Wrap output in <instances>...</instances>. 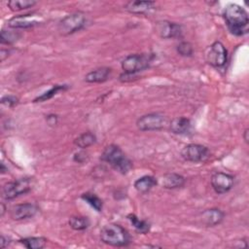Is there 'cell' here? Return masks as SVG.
Listing matches in <instances>:
<instances>
[{
  "mask_svg": "<svg viewBox=\"0 0 249 249\" xmlns=\"http://www.w3.org/2000/svg\"><path fill=\"white\" fill-rule=\"evenodd\" d=\"M47 122L50 125H53V124H56L57 123V116L56 115H49L47 117Z\"/></svg>",
  "mask_w": 249,
  "mask_h": 249,
  "instance_id": "4dcf8cb0",
  "label": "cell"
},
{
  "mask_svg": "<svg viewBox=\"0 0 249 249\" xmlns=\"http://www.w3.org/2000/svg\"><path fill=\"white\" fill-rule=\"evenodd\" d=\"M100 239L105 244L123 247L127 246L130 243V235L128 231L119 224L105 225L100 231Z\"/></svg>",
  "mask_w": 249,
  "mask_h": 249,
  "instance_id": "3957f363",
  "label": "cell"
},
{
  "mask_svg": "<svg viewBox=\"0 0 249 249\" xmlns=\"http://www.w3.org/2000/svg\"><path fill=\"white\" fill-rule=\"evenodd\" d=\"M1 206H2V210H1V216H3V214H4V212H5V206H4V204H3V203L1 204Z\"/></svg>",
  "mask_w": 249,
  "mask_h": 249,
  "instance_id": "836d02e7",
  "label": "cell"
},
{
  "mask_svg": "<svg viewBox=\"0 0 249 249\" xmlns=\"http://www.w3.org/2000/svg\"><path fill=\"white\" fill-rule=\"evenodd\" d=\"M167 124L165 116L160 113H150L141 116L136 121V126L141 131H155L162 129Z\"/></svg>",
  "mask_w": 249,
  "mask_h": 249,
  "instance_id": "8992f818",
  "label": "cell"
},
{
  "mask_svg": "<svg viewBox=\"0 0 249 249\" xmlns=\"http://www.w3.org/2000/svg\"><path fill=\"white\" fill-rule=\"evenodd\" d=\"M69 226L75 231H84L89 228L90 222L85 216H72L68 221Z\"/></svg>",
  "mask_w": 249,
  "mask_h": 249,
  "instance_id": "603a6c76",
  "label": "cell"
},
{
  "mask_svg": "<svg viewBox=\"0 0 249 249\" xmlns=\"http://www.w3.org/2000/svg\"><path fill=\"white\" fill-rule=\"evenodd\" d=\"M19 37H20V34L17 31L2 29L1 34H0V41L2 44L9 45V44H13L14 42H16Z\"/></svg>",
  "mask_w": 249,
  "mask_h": 249,
  "instance_id": "4316f807",
  "label": "cell"
},
{
  "mask_svg": "<svg viewBox=\"0 0 249 249\" xmlns=\"http://www.w3.org/2000/svg\"><path fill=\"white\" fill-rule=\"evenodd\" d=\"M81 198L83 200H85L87 203H89L92 208H94L97 212H100L102 210L103 207V202L101 200V198H99L95 194L93 193H84L81 196Z\"/></svg>",
  "mask_w": 249,
  "mask_h": 249,
  "instance_id": "cb8c5ba5",
  "label": "cell"
},
{
  "mask_svg": "<svg viewBox=\"0 0 249 249\" xmlns=\"http://www.w3.org/2000/svg\"><path fill=\"white\" fill-rule=\"evenodd\" d=\"M38 212V207L34 203H19L14 205L10 210V216L13 220L18 221L32 218Z\"/></svg>",
  "mask_w": 249,
  "mask_h": 249,
  "instance_id": "4fadbf2b",
  "label": "cell"
},
{
  "mask_svg": "<svg viewBox=\"0 0 249 249\" xmlns=\"http://www.w3.org/2000/svg\"><path fill=\"white\" fill-rule=\"evenodd\" d=\"M111 74V68L109 67H99L85 76V81L88 83H103L108 80Z\"/></svg>",
  "mask_w": 249,
  "mask_h": 249,
  "instance_id": "ac0fdd59",
  "label": "cell"
},
{
  "mask_svg": "<svg viewBox=\"0 0 249 249\" xmlns=\"http://www.w3.org/2000/svg\"><path fill=\"white\" fill-rule=\"evenodd\" d=\"M157 34L163 39L179 38L182 35V26L176 22L168 20H160L155 26Z\"/></svg>",
  "mask_w": 249,
  "mask_h": 249,
  "instance_id": "7c38bea8",
  "label": "cell"
},
{
  "mask_svg": "<svg viewBox=\"0 0 249 249\" xmlns=\"http://www.w3.org/2000/svg\"><path fill=\"white\" fill-rule=\"evenodd\" d=\"M153 56L149 53H133L125 56L121 63L124 73L137 74L150 67Z\"/></svg>",
  "mask_w": 249,
  "mask_h": 249,
  "instance_id": "277c9868",
  "label": "cell"
},
{
  "mask_svg": "<svg viewBox=\"0 0 249 249\" xmlns=\"http://www.w3.org/2000/svg\"><path fill=\"white\" fill-rule=\"evenodd\" d=\"M36 4L33 0H11L7 3V6L13 12H18L29 9Z\"/></svg>",
  "mask_w": 249,
  "mask_h": 249,
  "instance_id": "d4e9b609",
  "label": "cell"
},
{
  "mask_svg": "<svg viewBox=\"0 0 249 249\" xmlns=\"http://www.w3.org/2000/svg\"><path fill=\"white\" fill-rule=\"evenodd\" d=\"M87 18L82 12H75L62 18L57 25V30L61 35H70L80 31L86 26Z\"/></svg>",
  "mask_w": 249,
  "mask_h": 249,
  "instance_id": "5b68a950",
  "label": "cell"
},
{
  "mask_svg": "<svg viewBox=\"0 0 249 249\" xmlns=\"http://www.w3.org/2000/svg\"><path fill=\"white\" fill-rule=\"evenodd\" d=\"M43 21V17L37 13L18 15L8 21L9 27L13 29H26L34 27Z\"/></svg>",
  "mask_w": 249,
  "mask_h": 249,
  "instance_id": "30bf717a",
  "label": "cell"
},
{
  "mask_svg": "<svg viewBox=\"0 0 249 249\" xmlns=\"http://www.w3.org/2000/svg\"><path fill=\"white\" fill-rule=\"evenodd\" d=\"M169 129L174 134L186 135L192 130L191 120L186 117H177L170 121Z\"/></svg>",
  "mask_w": 249,
  "mask_h": 249,
  "instance_id": "9a60e30c",
  "label": "cell"
},
{
  "mask_svg": "<svg viewBox=\"0 0 249 249\" xmlns=\"http://www.w3.org/2000/svg\"><path fill=\"white\" fill-rule=\"evenodd\" d=\"M87 159H88V155L85 152H78L74 155V160L79 163L86 161Z\"/></svg>",
  "mask_w": 249,
  "mask_h": 249,
  "instance_id": "f546056e",
  "label": "cell"
},
{
  "mask_svg": "<svg viewBox=\"0 0 249 249\" xmlns=\"http://www.w3.org/2000/svg\"><path fill=\"white\" fill-rule=\"evenodd\" d=\"M157 184H158V180L154 176L145 175L138 178L134 182V188L138 193L146 194L150 192Z\"/></svg>",
  "mask_w": 249,
  "mask_h": 249,
  "instance_id": "d6986e66",
  "label": "cell"
},
{
  "mask_svg": "<svg viewBox=\"0 0 249 249\" xmlns=\"http://www.w3.org/2000/svg\"><path fill=\"white\" fill-rule=\"evenodd\" d=\"M247 134H248V129L246 128V129L244 130V133H243V138H244V140H245V142H246V143H248V137H247Z\"/></svg>",
  "mask_w": 249,
  "mask_h": 249,
  "instance_id": "d6a6232c",
  "label": "cell"
},
{
  "mask_svg": "<svg viewBox=\"0 0 249 249\" xmlns=\"http://www.w3.org/2000/svg\"><path fill=\"white\" fill-rule=\"evenodd\" d=\"M68 89L67 85H54L52 89H50L48 91L44 92L43 94H41L40 96L36 97L34 99V102H43L46 100H49L50 98H52L53 96H54L55 94H57L59 91H63L66 90Z\"/></svg>",
  "mask_w": 249,
  "mask_h": 249,
  "instance_id": "484cf974",
  "label": "cell"
},
{
  "mask_svg": "<svg viewBox=\"0 0 249 249\" xmlns=\"http://www.w3.org/2000/svg\"><path fill=\"white\" fill-rule=\"evenodd\" d=\"M186 182L185 177L178 173H165L160 179V184L162 188L173 190L184 186Z\"/></svg>",
  "mask_w": 249,
  "mask_h": 249,
  "instance_id": "2e32d148",
  "label": "cell"
},
{
  "mask_svg": "<svg viewBox=\"0 0 249 249\" xmlns=\"http://www.w3.org/2000/svg\"><path fill=\"white\" fill-rule=\"evenodd\" d=\"M228 59V51L225 46L219 42H214L206 52V61L213 67H223Z\"/></svg>",
  "mask_w": 249,
  "mask_h": 249,
  "instance_id": "9c48e42d",
  "label": "cell"
},
{
  "mask_svg": "<svg viewBox=\"0 0 249 249\" xmlns=\"http://www.w3.org/2000/svg\"><path fill=\"white\" fill-rule=\"evenodd\" d=\"M9 243H10L9 239L7 237H5L4 235H1V239H0V246H1V248H5Z\"/></svg>",
  "mask_w": 249,
  "mask_h": 249,
  "instance_id": "1f68e13d",
  "label": "cell"
},
{
  "mask_svg": "<svg viewBox=\"0 0 249 249\" xmlns=\"http://www.w3.org/2000/svg\"><path fill=\"white\" fill-rule=\"evenodd\" d=\"M95 142H96V136L94 135V133H92L90 131L82 133L74 140V144L78 148H81V149H86V148L93 145Z\"/></svg>",
  "mask_w": 249,
  "mask_h": 249,
  "instance_id": "7402d4cb",
  "label": "cell"
},
{
  "mask_svg": "<svg viewBox=\"0 0 249 249\" xmlns=\"http://www.w3.org/2000/svg\"><path fill=\"white\" fill-rule=\"evenodd\" d=\"M176 50H177V53L182 55V56H186V57H189V56H192L193 55V53H194V49H193V46L190 42H187V41H183V42H180L177 47H176Z\"/></svg>",
  "mask_w": 249,
  "mask_h": 249,
  "instance_id": "83f0119b",
  "label": "cell"
},
{
  "mask_svg": "<svg viewBox=\"0 0 249 249\" xmlns=\"http://www.w3.org/2000/svg\"><path fill=\"white\" fill-rule=\"evenodd\" d=\"M47 238L43 236H31L21 238L18 240V242L21 243L27 249H42L47 244Z\"/></svg>",
  "mask_w": 249,
  "mask_h": 249,
  "instance_id": "ffe728a7",
  "label": "cell"
},
{
  "mask_svg": "<svg viewBox=\"0 0 249 249\" xmlns=\"http://www.w3.org/2000/svg\"><path fill=\"white\" fill-rule=\"evenodd\" d=\"M18 99L13 95H6V96L2 97V99H1V103L8 107L15 106L18 103Z\"/></svg>",
  "mask_w": 249,
  "mask_h": 249,
  "instance_id": "f1b7e54d",
  "label": "cell"
},
{
  "mask_svg": "<svg viewBox=\"0 0 249 249\" xmlns=\"http://www.w3.org/2000/svg\"><path fill=\"white\" fill-rule=\"evenodd\" d=\"M234 185V177L225 172H216L211 177V186L215 193L221 195L228 193Z\"/></svg>",
  "mask_w": 249,
  "mask_h": 249,
  "instance_id": "8fae6325",
  "label": "cell"
},
{
  "mask_svg": "<svg viewBox=\"0 0 249 249\" xmlns=\"http://www.w3.org/2000/svg\"><path fill=\"white\" fill-rule=\"evenodd\" d=\"M156 3L153 1H129L125 4L124 9L131 14H146L153 10Z\"/></svg>",
  "mask_w": 249,
  "mask_h": 249,
  "instance_id": "e0dca14e",
  "label": "cell"
},
{
  "mask_svg": "<svg viewBox=\"0 0 249 249\" xmlns=\"http://www.w3.org/2000/svg\"><path fill=\"white\" fill-rule=\"evenodd\" d=\"M181 156L187 161L202 162L210 157V151L204 145L191 143L182 149Z\"/></svg>",
  "mask_w": 249,
  "mask_h": 249,
  "instance_id": "ba28073f",
  "label": "cell"
},
{
  "mask_svg": "<svg viewBox=\"0 0 249 249\" xmlns=\"http://www.w3.org/2000/svg\"><path fill=\"white\" fill-rule=\"evenodd\" d=\"M127 219L130 222V224L132 225V227L135 229V231L139 233L145 234L147 232L150 231L151 229V225L145 221V220H141L139 219L136 215L134 214H128L127 215Z\"/></svg>",
  "mask_w": 249,
  "mask_h": 249,
  "instance_id": "44dd1931",
  "label": "cell"
},
{
  "mask_svg": "<svg viewBox=\"0 0 249 249\" xmlns=\"http://www.w3.org/2000/svg\"><path fill=\"white\" fill-rule=\"evenodd\" d=\"M32 188L30 178H21L16 181L6 183L2 188V196L5 199H14L18 196L28 193Z\"/></svg>",
  "mask_w": 249,
  "mask_h": 249,
  "instance_id": "52a82bcc",
  "label": "cell"
},
{
  "mask_svg": "<svg viewBox=\"0 0 249 249\" xmlns=\"http://www.w3.org/2000/svg\"><path fill=\"white\" fill-rule=\"evenodd\" d=\"M100 159L121 174H126L132 168L131 160L126 157L122 149L115 144L106 146Z\"/></svg>",
  "mask_w": 249,
  "mask_h": 249,
  "instance_id": "7a4b0ae2",
  "label": "cell"
},
{
  "mask_svg": "<svg viewBox=\"0 0 249 249\" xmlns=\"http://www.w3.org/2000/svg\"><path fill=\"white\" fill-rule=\"evenodd\" d=\"M225 218V213L218 208H210L204 210L200 214V220L206 227H215L222 223Z\"/></svg>",
  "mask_w": 249,
  "mask_h": 249,
  "instance_id": "5bb4252c",
  "label": "cell"
},
{
  "mask_svg": "<svg viewBox=\"0 0 249 249\" xmlns=\"http://www.w3.org/2000/svg\"><path fill=\"white\" fill-rule=\"evenodd\" d=\"M229 31L235 36H242L248 32L249 18L244 8L237 4H229L223 13Z\"/></svg>",
  "mask_w": 249,
  "mask_h": 249,
  "instance_id": "6da1fadb",
  "label": "cell"
}]
</instances>
